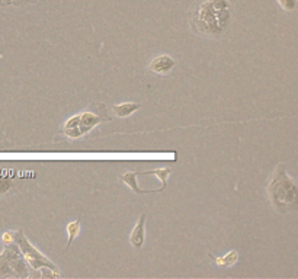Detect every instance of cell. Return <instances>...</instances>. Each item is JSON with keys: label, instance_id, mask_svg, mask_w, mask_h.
<instances>
[{"label": "cell", "instance_id": "1", "mask_svg": "<svg viewBox=\"0 0 298 279\" xmlns=\"http://www.w3.org/2000/svg\"><path fill=\"white\" fill-rule=\"evenodd\" d=\"M266 192L272 207L281 214H289L297 209V183L288 175L285 163H280L275 170L272 171Z\"/></svg>", "mask_w": 298, "mask_h": 279}, {"label": "cell", "instance_id": "2", "mask_svg": "<svg viewBox=\"0 0 298 279\" xmlns=\"http://www.w3.org/2000/svg\"><path fill=\"white\" fill-rule=\"evenodd\" d=\"M231 22V10L217 9L211 0L199 5L192 15V29L201 36L220 38L226 34Z\"/></svg>", "mask_w": 298, "mask_h": 279}, {"label": "cell", "instance_id": "3", "mask_svg": "<svg viewBox=\"0 0 298 279\" xmlns=\"http://www.w3.org/2000/svg\"><path fill=\"white\" fill-rule=\"evenodd\" d=\"M15 243L18 244L19 250L22 253V256L25 257V261H27V263L29 265V268H32V269L50 268V269L60 270L54 262L50 261V259H48L47 256H44L36 247H34V244H31V242L25 237L22 230L15 231Z\"/></svg>", "mask_w": 298, "mask_h": 279}, {"label": "cell", "instance_id": "4", "mask_svg": "<svg viewBox=\"0 0 298 279\" xmlns=\"http://www.w3.org/2000/svg\"><path fill=\"white\" fill-rule=\"evenodd\" d=\"M100 105L96 103V109L98 111H99ZM98 111H93V106H92V109H84L83 112L79 114V130H80L81 135L89 134V131H92L98 124L111 119L108 117V114H107V111H103L102 114L98 112Z\"/></svg>", "mask_w": 298, "mask_h": 279}, {"label": "cell", "instance_id": "5", "mask_svg": "<svg viewBox=\"0 0 298 279\" xmlns=\"http://www.w3.org/2000/svg\"><path fill=\"white\" fill-rule=\"evenodd\" d=\"M176 67V61L173 60L171 55L163 54L154 57L153 60L148 64V72H152L153 74H159V76H164L172 73Z\"/></svg>", "mask_w": 298, "mask_h": 279}, {"label": "cell", "instance_id": "6", "mask_svg": "<svg viewBox=\"0 0 298 279\" xmlns=\"http://www.w3.org/2000/svg\"><path fill=\"white\" fill-rule=\"evenodd\" d=\"M145 218H147V216L143 212L138 218V223L136 224V227L133 228L131 235H130V243L137 250L143 249V246L145 243Z\"/></svg>", "mask_w": 298, "mask_h": 279}, {"label": "cell", "instance_id": "7", "mask_svg": "<svg viewBox=\"0 0 298 279\" xmlns=\"http://www.w3.org/2000/svg\"><path fill=\"white\" fill-rule=\"evenodd\" d=\"M119 179L122 180L124 183H126L130 186V189L133 190L136 195H147V194H153V192H163V189H141L137 183V173L136 171H125L121 175Z\"/></svg>", "mask_w": 298, "mask_h": 279}, {"label": "cell", "instance_id": "8", "mask_svg": "<svg viewBox=\"0 0 298 279\" xmlns=\"http://www.w3.org/2000/svg\"><path fill=\"white\" fill-rule=\"evenodd\" d=\"M140 108H141L140 103H122V105H114L112 106V112L118 118H128Z\"/></svg>", "mask_w": 298, "mask_h": 279}, {"label": "cell", "instance_id": "9", "mask_svg": "<svg viewBox=\"0 0 298 279\" xmlns=\"http://www.w3.org/2000/svg\"><path fill=\"white\" fill-rule=\"evenodd\" d=\"M239 252L237 250H231V252H228L227 254H224L223 257H212L214 262L217 263L218 266H221V268H231V266H235L236 263L239 262Z\"/></svg>", "mask_w": 298, "mask_h": 279}, {"label": "cell", "instance_id": "10", "mask_svg": "<svg viewBox=\"0 0 298 279\" xmlns=\"http://www.w3.org/2000/svg\"><path fill=\"white\" fill-rule=\"evenodd\" d=\"M66 233L69 235V240H67V246L66 249H69L72 246L73 240L79 235L80 233V220H76V221H72L69 224L66 225Z\"/></svg>", "mask_w": 298, "mask_h": 279}, {"label": "cell", "instance_id": "11", "mask_svg": "<svg viewBox=\"0 0 298 279\" xmlns=\"http://www.w3.org/2000/svg\"><path fill=\"white\" fill-rule=\"evenodd\" d=\"M12 189H13L12 180H10L9 178L0 176V195H5V194H8V192H10Z\"/></svg>", "mask_w": 298, "mask_h": 279}, {"label": "cell", "instance_id": "12", "mask_svg": "<svg viewBox=\"0 0 298 279\" xmlns=\"http://www.w3.org/2000/svg\"><path fill=\"white\" fill-rule=\"evenodd\" d=\"M276 2L285 12H292L297 9V0H276Z\"/></svg>", "mask_w": 298, "mask_h": 279}, {"label": "cell", "instance_id": "13", "mask_svg": "<svg viewBox=\"0 0 298 279\" xmlns=\"http://www.w3.org/2000/svg\"><path fill=\"white\" fill-rule=\"evenodd\" d=\"M2 242L3 244L6 246V244H12L15 243V231H6L3 237H2Z\"/></svg>", "mask_w": 298, "mask_h": 279}, {"label": "cell", "instance_id": "14", "mask_svg": "<svg viewBox=\"0 0 298 279\" xmlns=\"http://www.w3.org/2000/svg\"><path fill=\"white\" fill-rule=\"evenodd\" d=\"M6 3H13V0H0V5H6Z\"/></svg>", "mask_w": 298, "mask_h": 279}]
</instances>
